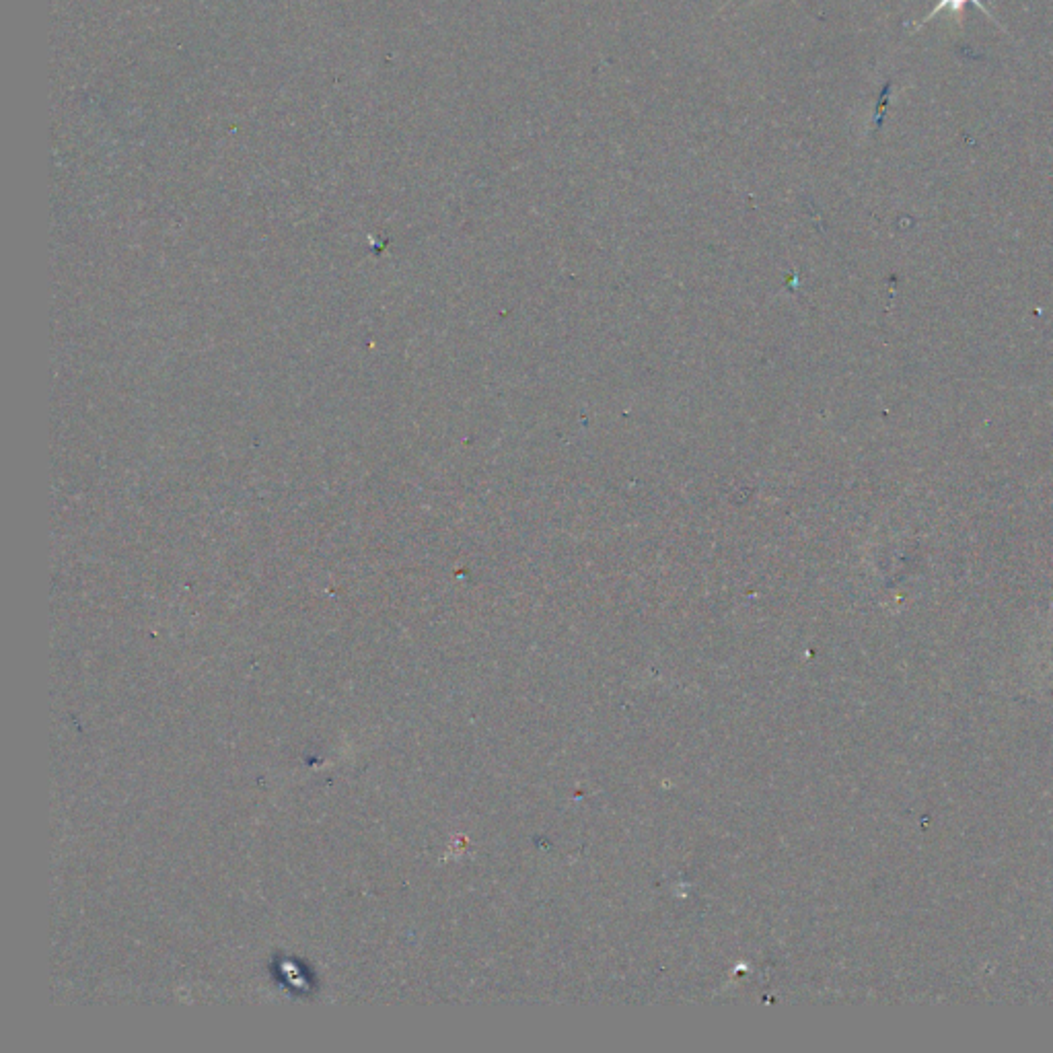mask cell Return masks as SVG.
<instances>
[{
    "label": "cell",
    "mask_w": 1053,
    "mask_h": 1053,
    "mask_svg": "<svg viewBox=\"0 0 1053 1053\" xmlns=\"http://www.w3.org/2000/svg\"><path fill=\"white\" fill-rule=\"evenodd\" d=\"M969 3L977 5V7H979V9H982V11H984V13H986V15H988V17H990V19H992V21H994V23H996L998 27H1002V29H1004V25H1000V23L996 21V17H994V15H992V11H990V9H988V7H986V5L982 3V0H940V3H938V5H936V7L932 9V11H930V15H928V17H926L924 21H920V23H918V25L914 27V31H918V29H920L922 25H926L928 21H932V19H934V17H936V15L940 13V11H944V9H949V11H951V13L955 15V19H957V25H959V27H963V23H965V7H967Z\"/></svg>",
    "instance_id": "cell-1"
}]
</instances>
